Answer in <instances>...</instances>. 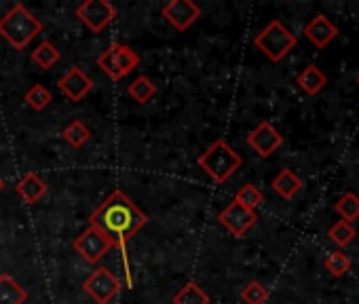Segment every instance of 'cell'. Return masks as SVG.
I'll return each instance as SVG.
<instances>
[{
	"instance_id": "obj_12",
	"label": "cell",
	"mask_w": 359,
	"mask_h": 304,
	"mask_svg": "<svg viewBox=\"0 0 359 304\" xmlns=\"http://www.w3.org/2000/svg\"><path fill=\"white\" fill-rule=\"evenodd\" d=\"M283 144V135L271 125V123H260L250 135H248V146L256 152L258 157L266 159Z\"/></svg>"
},
{
	"instance_id": "obj_25",
	"label": "cell",
	"mask_w": 359,
	"mask_h": 304,
	"mask_svg": "<svg viewBox=\"0 0 359 304\" xmlns=\"http://www.w3.org/2000/svg\"><path fill=\"white\" fill-rule=\"evenodd\" d=\"M325 270L332 275V277H342L351 270V260L346 254L342 251H332L327 258H325Z\"/></svg>"
},
{
	"instance_id": "obj_18",
	"label": "cell",
	"mask_w": 359,
	"mask_h": 304,
	"mask_svg": "<svg viewBox=\"0 0 359 304\" xmlns=\"http://www.w3.org/2000/svg\"><path fill=\"white\" fill-rule=\"evenodd\" d=\"M173 304H210V296H208V291L199 283L189 281L184 287H180L175 291Z\"/></svg>"
},
{
	"instance_id": "obj_15",
	"label": "cell",
	"mask_w": 359,
	"mask_h": 304,
	"mask_svg": "<svg viewBox=\"0 0 359 304\" xmlns=\"http://www.w3.org/2000/svg\"><path fill=\"white\" fill-rule=\"evenodd\" d=\"M26 302H28L26 287L7 272L0 275V304H26Z\"/></svg>"
},
{
	"instance_id": "obj_6",
	"label": "cell",
	"mask_w": 359,
	"mask_h": 304,
	"mask_svg": "<svg viewBox=\"0 0 359 304\" xmlns=\"http://www.w3.org/2000/svg\"><path fill=\"white\" fill-rule=\"evenodd\" d=\"M83 289L95 304H110L121 291V281L110 268L100 266L83 281Z\"/></svg>"
},
{
	"instance_id": "obj_20",
	"label": "cell",
	"mask_w": 359,
	"mask_h": 304,
	"mask_svg": "<svg viewBox=\"0 0 359 304\" xmlns=\"http://www.w3.org/2000/svg\"><path fill=\"white\" fill-rule=\"evenodd\" d=\"M127 93L129 97H133L137 104H148L154 95H156V85L148 78V76H137L129 83L127 87Z\"/></svg>"
},
{
	"instance_id": "obj_7",
	"label": "cell",
	"mask_w": 359,
	"mask_h": 304,
	"mask_svg": "<svg viewBox=\"0 0 359 304\" xmlns=\"http://www.w3.org/2000/svg\"><path fill=\"white\" fill-rule=\"evenodd\" d=\"M76 18L89 32L100 34L116 18V9L108 0H85L76 7Z\"/></svg>"
},
{
	"instance_id": "obj_14",
	"label": "cell",
	"mask_w": 359,
	"mask_h": 304,
	"mask_svg": "<svg viewBox=\"0 0 359 304\" xmlns=\"http://www.w3.org/2000/svg\"><path fill=\"white\" fill-rule=\"evenodd\" d=\"M47 182L41 178V176H36V174H26L20 182H18V186H15V193L20 195V199L24 201V203H28V205H36L45 195H47Z\"/></svg>"
},
{
	"instance_id": "obj_11",
	"label": "cell",
	"mask_w": 359,
	"mask_h": 304,
	"mask_svg": "<svg viewBox=\"0 0 359 304\" xmlns=\"http://www.w3.org/2000/svg\"><path fill=\"white\" fill-rule=\"evenodd\" d=\"M57 87L62 91V95L70 102H81L85 99L91 91H93V78L87 76L79 66H72L60 81Z\"/></svg>"
},
{
	"instance_id": "obj_26",
	"label": "cell",
	"mask_w": 359,
	"mask_h": 304,
	"mask_svg": "<svg viewBox=\"0 0 359 304\" xmlns=\"http://www.w3.org/2000/svg\"><path fill=\"white\" fill-rule=\"evenodd\" d=\"M241 300L245 304H264L269 300V289L260 281H250L241 289Z\"/></svg>"
},
{
	"instance_id": "obj_17",
	"label": "cell",
	"mask_w": 359,
	"mask_h": 304,
	"mask_svg": "<svg viewBox=\"0 0 359 304\" xmlns=\"http://www.w3.org/2000/svg\"><path fill=\"white\" fill-rule=\"evenodd\" d=\"M298 87L306 93V95H317L325 85H327V76L317 68V66H306L298 78H296Z\"/></svg>"
},
{
	"instance_id": "obj_29",
	"label": "cell",
	"mask_w": 359,
	"mask_h": 304,
	"mask_svg": "<svg viewBox=\"0 0 359 304\" xmlns=\"http://www.w3.org/2000/svg\"><path fill=\"white\" fill-rule=\"evenodd\" d=\"M357 85H359V76H357Z\"/></svg>"
},
{
	"instance_id": "obj_22",
	"label": "cell",
	"mask_w": 359,
	"mask_h": 304,
	"mask_svg": "<svg viewBox=\"0 0 359 304\" xmlns=\"http://www.w3.org/2000/svg\"><path fill=\"white\" fill-rule=\"evenodd\" d=\"M64 139L72 146V148H83L89 139H91V131L83 120H72L66 129H64Z\"/></svg>"
},
{
	"instance_id": "obj_19",
	"label": "cell",
	"mask_w": 359,
	"mask_h": 304,
	"mask_svg": "<svg viewBox=\"0 0 359 304\" xmlns=\"http://www.w3.org/2000/svg\"><path fill=\"white\" fill-rule=\"evenodd\" d=\"M60 60H62L60 49H57L53 43H49V41H43V43L32 51V62H34L41 70H51Z\"/></svg>"
},
{
	"instance_id": "obj_10",
	"label": "cell",
	"mask_w": 359,
	"mask_h": 304,
	"mask_svg": "<svg viewBox=\"0 0 359 304\" xmlns=\"http://www.w3.org/2000/svg\"><path fill=\"white\" fill-rule=\"evenodd\" d=\"M218 220H220V224H222L233 237L241 239V237L256 224L258 216H256V212H252V209L243 207L241 203L233 201V203H229V205L220 212Z\"/></svg>"
},
{
	"instance_id": "obj_5",
	"label": "cell",
	"mask_w": 359,
	"mask_h": 304,
	"mask_svg": "<svg viewBox=\"0 0 359 304\" xmlns=\"http://www.w3.org/2000/svg\"><path fill=\"white\" fill-rule=\"evenodd\" d=\"M140 66V57L137 53L127 47V45H118V43H112L106 51L100 53L97 57V68L108 74V78L112 81H121L125 78L127 74H131L135 68Z\"/></svg>"
},
{
	"instance_id": "obj_21",
	"label": "cell",
	"mask_w": 359,
	"mask_h": 304,
	"mask_svg": "<svg viewBox=\"0 0 359 304\" xmlns=\"http://www.w3.org/2000/svg\"><path fill=\"white\" fill-rule=\"evenodd\" d=\"M24 99H26V104H28L32 110L43 112V110L53 102V95H51V91H49L45 85H32V87L26 91Z\"/></svg>"
},
{
	"instance_id": "obj_4",
	"label": "cell",
	"mask_w": 359,
	"mask_h": 304,
	"mask_svg": "<svg viewBox=\"0 0 359 304\" xmlns=\"http://www.w3.org/2000/svg\"><path fill=\"white\" fill-rule=\"evenodd\" d=\"M296 36L279 22L273 20L260 34H256L254 45L271 60V62H281L294 47H296Z\"/></svg>"
},
{
	"instance_id": "obj_23",
	"label": "cell",
	"mask_w": 359,
	"mask_h": 304,
	"mask_svg": "<svg viewBox=\"0 0 359 304\" xmlns=\"http://www.w3.org/2000/svg\"><path fill=\"white\" fill-rule=\"evenodd\" d=\"M336 212L344 222L351 224L353 220L359 218V197L355 193H344L336 203Z\"/></svg>"
},
{
	"instance_id": "obj_13",
	"label": "cell",
	"mask_w": 359,
	"mask_h": 304,
	"mask_svg": "<svg viewBox=\"0 0 359 304\" xmlns=\"http://www.w3.org/2000/svg\"><path fill=\"white\" fill-rule=\"evenodd\" d=\"M304 36L311 45H315L317 49H323L327 47L336 36H338V28L323 15H315L306 26H304Z\"/></svg>"
},
{
	"instance_id": "obj_2",
	"label": "cell",
	"mask_w": 359,
	"mask_h": 304,
	"mask_svg": "<svg viewBox=\"0 0 359 304\" xmlns=\"http://www.w3.org/2000/svg\"><path fill=\"white\" fill-rule=\"evenodd\" d=\"M43 32V22L34 18L26 5L15 3L0 18V39H5L13 49L24 51Z\"/></svg>"
},
{
	"instance_id": "obj_3",
	"label": "cell",
	"mask_w": 359,
	"mask_h": 304,
	"mask_svg": "<svg viewBox=\"0 0 359 304\" xmlns=\"http://www.w3.org/2000/svg\"><path fill=\"white\" fill-rule=\"evenodd\" d=\"M197 163L216 184H224L241 170L243 159H241L239 152L233 146H229L224 139H216L197 159Z\"/></svg>"
},
{
	"instance_id": "obj_28",
	"label": "cell",
	"mask_w": 359,
	"mask_h": 304,
	"mask_svg": "<svg viewBox=\"0 0 359 304\" xmlns=\"http://www.w3.org/2000/svg\"><path fill=\"white\" fill-rule=\"evenodd\" d=\"M3 191H5V180L0 178V193H3Z\"/></svg>"
},
{
	"instance_id": "obj_1",
	"label": "cell",
	"mask_w": 359,
	"mask_h": 304,
	"mask_svg": "<svg viewBox=\"0 0 359 304\" xmlns=\"http://www.w3.org/2000/svg\"><path fill=\"white\" fill-rule=\"evenodd\" d=\"M146 214L123 191L110 193V197L89 218V226L97 228L104 237L110 239L112 247L121 249L137 230L146 226Z\"/></svg>"
},
{
	"instance_id": "obj_16",
	"label": "cell",
	"mask_w": 359,
	"mask_h": 304,
	"mask_svg": "<svg viewBox=\"0 0 359 304\" xmlns=\"http://www.w3.org/2000/svg\"><path fill=\"white\" fill-rule=\"evenodd\" d=\"M273 191L281 197V199H285V201H290V199H294L300 191H302V180L292 172V170H281L277 176H275V180H273Z\"/></svg>"
},
{
	"instance_id": "obj_8",
	"label": "cell",
	"mask_w": 359,
	"mask_h": 304,
	"mask_svg": "<svg viewBox=\"0 0 359 304\" xmlns=\"http://www.w3.org/2000/svg\"><path fill=\"white\" fill-rule=\"evenodd\" d=\"M112 249V243L108 237H104L97 228L89 226L74 239V251L89 264H97L108 251Z\"/></svg>"
},
{
	"instance_id": "obj_9",
	"label": "cell",
	"mask_w": 359,
	"mask_h": 304,
	"mask_svg": "<svg viewBox=\"0 0 359 304\" xmlns=\"http://www.w3.org/2000/svg\"><path fill=\"white\" fill-rule=\"evenodd\" d=\"M161 13L177 32L189 30L201 18V9L193 0H169V3L163 5Z\"/></svg>"
},
{
	"instance_id": "obj_27",
	"label": "cell",
	"mask_w": 359,
	"mask_h": 304,
	"mask_svg": "<svg viewBox=\"0 0 359 304\" xmlns=\"http://www.w3.org/2000/svg\"><path fill=\"white\" fill-rule=\"evenodd\" d=\"M330 239L338 245V247H344V245H348L353 239H355V228H353V224H348V222H344V220H340V222H336L332 228H330Z\"/></svg>"
},
{
	"instance_id": "obj_24",
	"label": "cell",
	"mask_w": 359,
	"mask_h": 304,
	"mask_svg": "<svg viewBox=\"0 0 359 304\" xmlns=\"http://www.w3.org/2000/svg\"><path fill=\"white\" fill-rule=\"evenodd\" d=\"M235 201H237V203H241L243 207H248V209L256 212V209L262 205L264 195L260 193V188H258V186H254V184H245V186H241V191L237 193Z\"/></svg>"
}]
</instances>
